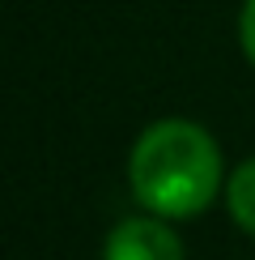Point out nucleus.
I'll list each match as a JSON object with an SVG mask.
<instances>
[{"label":"nucleus","instance_id":"nucleus-1","mask_svg":"<svg viewBox=\"0 0 255 260\" xmlns=\"http://www.w3.org/2000/svg\"><path fill=\"white\" fill-rule=\"evenodd\" d=\"M128 188L145 213L166 222L200 218L217 192H226L221 145L196 120H157L136 137L128 154Z\"/></svg>","mask_w":255,"mask_h":260},{"label":"nucleus","instance_id":"nucleus-3","mask_svg":"<svg viewBox=\"0 0 255 260\" xmlns=\"http://www.w3.org/2000/svg\"><path fill=\"white\" fill-rule=\"evenodd\" d=\"M226 213L242 235L255 239V158L238 162L226 175Z\"/></svg>","mask_w":255,"mask_h":260},{"label":"nucleus","instance_id":"nucleus-4","mask_svg":"<svg viewBox=\"0 0 255 260\" xmlns=\"http://www.w3.org/2000/svg\"><path fill=\"white\" fill-rule=\"evenodd\" d=\"M238 43H242V56L255 64V0H242V13H238Z\"/></svg>","mask_w":255,"mask_h":260},{"label":"nucleus","instance_id":"nucleus-2","mask_svg":"<svg viewBox=\"0 0 255 260\" xmlns=\"http://www.w3.org/2000/svg\"><path fill=\"white\" fill-rule=\"evenodd\" d=\"M102 260H183V239L157 213H132L111 226Z\"/></svg>","mask_w":255,"mask_h":260}]
</instances>
